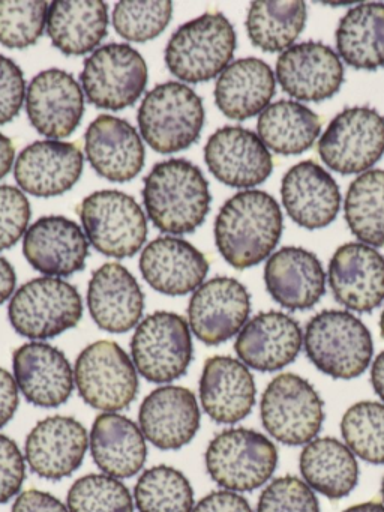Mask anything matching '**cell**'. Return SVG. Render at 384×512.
Returning <instances> with one entry per match:
<instances>
[{
    "label": "cell",
    "mask_w": 384,
    "mask_h": 512,
    "mask_svg": "<svg viewBox=\"0 0 384 512\" xmlns=\"http://www.w3.org/2000/svg\"><path fill=\"white\" fill-rule=\"evenodd\" d=\"M282 212L270 194L245 190L219 209L215 244L222 259L234 269H248L269 259L282 235Z\"/></svg>",
    "instance_id": "6da1fadb"
},
{
    "label": "cell",
    "mask_w": 384,
    "mask_h": 512,
    "mask_svg": "<svg viewBox=\"0 0 384 512\" xmlns=\"http://www.w3.org/2000/svg\"><path fill=\"white\" fill-rule=\"evenodd\" d=\"M144 208L156 229L170 235L195 232L210 212L209 182L191 161L155 164L144 178Z\"/></svg>",
    "instance_id": "7a4b0ae2"
},
{
    "label": "cell",
    "mask_w": 384,
    "mask_h": 512,
    "mask_svg": "<svg viewBox=\"0 0 384 512\" xmlns=\"http://www.w3.org/2000/svg\"><path fill=\"white\" fill-rule=\"evenodd\" d=\"M303 343L309 361L332 379L362 376L374 355L371 332L348 311L315 314L306 325Z\"/></svg>",
    "instance_id": "3957f363"
},
{
    "label": "cell",
    "mask_w": 384,
    "mask_h": 512,
    "mask_svg": "<svg viewBox=\"0 0 384 512\" xmlns=\"http://www.w3.org/2000/svg\"><path fill=\"white\" fill-rule=\"evenodd\" d=\"M236 43V31L230 20L221 13H206L171 35L165 49V64L182 82H209L230 65Z\"/></svg>",
    "instance_id": "277c9868"
},
{
    "label": "cell",
    "mask_w": 384,
    "mask_h": 512,
    "mask_svg": "<svg viewBox=\"0 0 384 512\" xmlns=\"http://www.w3.org/2000/svg\"><path fill=\"white\" fill-rule=\"evenodd\" d=\"M138 128L158 154L185 151L200 139L204 125L203 100L189 86L167 82L147 92L138 109Z\"/></svg>",
    "instance_id": "5b68a950"
},
{
    "label": "cell",
    "mask_w": 384,
    "mask_h": 512,
    "mask_svg": "<svg viewBox=\"0 0 384 512\" xmlns=\"http://www.w3.org/2000/svg\"><path fill=\"white\" fill-rule=\"evenodd\" d=\"M83 316V301L72 284L56 277L27 281L12 295L9 322L21 337L48 340L75 328Z\"/></svg>",
    "instance_id": "8992f818"
},
{
    "label": "cell",
    "mask_w": 384,
    "mask_h": 512,
    "mask_svg": "<svg viewBox=\"0 0 384 512\" xmlns=\"http://www.w3.org/2000/svg\"><path fill=\"white\" fill-rule=\"evenodd\" d=\"M210 478L230 491H252L272 478L278 449L264 434L249 428H230L216 434L206 449Z\"/></svg>",
    "instance_id": "52a82bcc"
},
{
    "label": "cell",
    "mask_w": 384,
    "mask_h": 512,
    "mask_svg": "<svg viewBox=\"0 0 384 512\" xmlns=\"http://www.w3.org/2000/svg\"><path fill=\"white\" fill-rule=\"evenodd\" d=\"M86 238L99 253L114 259L135 256L147 238V220L137 200L122 191L90 194L78 208Z\"/></svg>",
    "instance_id": "ba28073f"
},
{
    "label": "cell",
    "mask_w": 384,
    "mask_h": 512,
    "mask_svg": "<svg viewBox=\"0 0 384 512\" xmlns=\"http://www.w3.org/2000/svg\"><path fill=\"white\" fill-rule=\"evenodd\" d=\"M260 415L273 439L288 446L306 445L320 433L324 404L308 380L282 373L264 389Z\"/></svg>",
    "instance_id": "9c48e42d"
},
{
    "label": "cell",
    "mask_w": 384,
    "mask_h": 512,
    "mask_svg": "<svg viewBox=\"0 0 384 512\" xmlns=\"http://www.w3.org/2000/svg\"><path fill=\"white\" fill-rule=\"evenodd\" d=\"M74 382L84 403L102 412H119L137 397L138 374L125 350L113 341H96L75 361Z\"/></svg>",
    "instance_id": "30bf717a"
},
{
    "label": "cell",
    "mask_w": 384,
    "mask_h": 512,
    "mask_svg": "<svg viewBox=\"0 0 384 512\" xmlns=\"http://www.w3.org/2000/svg\"><path fill=\"white\" fill-rule=\"evenodd\" d=\"M189 323L170 311H156L138 323L131 340L132 362L152 383H168L188 371L192 361Z\"/></svg>",
    "instance_id": "8fae6325"
},
{
    "label": "cell",
    "mask_w": 384,
    "mask_h": 512,
    "mask_svg": "<svg viewBox=\"0 0 384 512\" xmlns=\"http://www.w3.org/2000/svg\"><path fill=\"white\" fill-rule=\"evenodd\" d=\"M321 161L339 175H362L384 155V118L368 106L342 110L318 142Z\"/></svg>",
    "instance_id": "7c38bea8"
},
{
    "label": "cell",
    "mask_w": 384,
    "mask_h": 512,
    "mask_svg": "<svg viewBox=\"0 0 384 512\" xmlns=\"http://www.w3.org/2000/svg\"><path fill=\"white\" fill-rule=\"evenodd\" d=\"M80 80L90 104L117 112L137 103L146 89V61L129 44H107L84 61Z\"/></svg>",
    "instance_id": "4fadbf2b"
},
{
    "label": "cell",
    "mask_w": 384,
    "mask_h": 512,
    "mask_svg": "<svg viewBox=\"0 0 384 512\" xmlns=\"http://www.w3.org/2000/svg\"><path fill=\"white\" fill-rule=\"evenodd\" d=\"M251 313V296L240 281L216 277L201 284L188 307L189 328L207 346H218L242 331Z\"/></svg>",
    "instance_id": "5bb4252c"
},
{
    "label": "cell",
    "mask_w": 384,
    "mask_h": 512,
    "mask_svg": "<svg viewBox=\"0 0 384 512\" xmlns=\"http://www.w3.org/2000/svg\"><path fill=\"white\" fill-rule=\"evenodd\" d=\"M209 172L231 188H254L272 175L273 161L260 137L242 127L216 130L204 146Z\"/></svg>",
    "instance_id": "9a60e30c"
},
{
    "label": "cell",
    "mask_w": 384,
    "mask_h": 512,
    "mask_svg": "<svg viewBox=\"0 0 384 512\" xmlns=\"http://www.w3.org/2000/svg\"><path fill=\"white\" fill-rule=\"evenodd\" d=\"M276 79L294 100L321 103L338 94L344 82L339 56L326 44L306 41L281 53Z\"/></svg>",
    "instance_id": "2e32d148"
},
{
    "label": "cell",
    "mask_w": 384,
    "mask_h": 512,
    "mask_svg": "<svg viewBox=\"0 0 384 512\" xmlns=\"http://www.w3.org/2000/svg\"><path fill=\"white\" fill-rule=\"evenodd\" d=\"M26 110L30 124L39 134L53 140L66 139L83 118V91L74 76L51 68L30 82Z\"/></svg>",
    "instance_id": "e0dca14e"
},
{
    "label": "cell",
    "mask_w": 384,
    "mask_h": 512,
    "mask_svg": "<svg viewBox=\"0 0 384 512\" xmlns=\"http://www.w3.org/2000/svg\"><path fill=\"white\" fill-rule=\"evenodd\" d=\"M329 284L342 307L371 313L384 302V257L362 242H348L333 253Z\"/></svg>",
    "instance_id": "ac0fdd59"
},
{
    "label": "cell",
    "mask_w": 384,
    "mask_h": 512,
    "mask_svg": "<svg viewBox=\"0 0 384 512\" xmlns=\"http://www.w3.org/2000/svg\"><path fill=\"white\" fill-rule=\"evenodd\" d=\"M23 254L30 266L41 274L69 277L86 266L89 241L75 221L62 215H48L27 229Z\"/></svg>",
    "instance_id": "d6986e66"
},
{
    "label": "cell",
    "mask_w": 384,
    "mask_h": 512,
    "mask_svg": "<svg viewBox=\"0 0 384 512\" xmlns=\"http://www.w3.org/2000/svg\"><path fill=\"white\" fill-rule=\"evenodd\" d=\"M89 446L86 428L71 416H48L30 431L24 457L35 475L59 481L83 463Z\"/></svg>",
    "instance_id": "ffe728a7"
},
{
    "label": "cell",
    "mask_w": 384,
    "mask_h": 512,
    "mask_svg": "<svg viewBox=\"0 0 384 512\" xmlns=\"http://www.w3.org/2000/svg\"><path fill=\"white\" fill-rule=\"evenodd\" d=\"M83 166V152L75 143L39 140L20 152L14 176L21 190L48 199L71 190L80 179Z\"/></svg>",
    "instance_id": "44dd1931"
},
{
    "label": "cell",
    "mask_w": 384,
    "mask_h": 512,
    "mask_svg": "<svg viewBox=\"0 0 384 512\" xmlns=\"http://www.w3.org/2000/svg\"><path fill=\"white\" fill-rule=\"evenodd\" d=\"M201 412L191 389L167 385L153 389L140 406L138 422L146 440L162 451L188 445L200 430Z\"/></svg>",
    "instance_id": "7402d4cb"
},
{
    "label": "cell",
    "mask_w": 384,
    "mask_h": 512,
    "mask_svg": "<svg viewBox=\"0 0 384 512\" xmlns=\"http://www.w3.org/2000/svg\"><path fill=\"white\" fill-rule=\"evenodd\" d=\"M15 382L29 403L45 409L62 406L74 389V371L62 350L47 343H26L12 356Z\"/></svg>",
    "instance_id": "603a6c76"
},
{
    "label": "cell",
    "mask_w": 384,
    "mask_h": 512,
    "mask_svg": "<svg viewBox=\"0 0 384 512\" xmlns=\"http://www.w3.org/2000/svg\"><path fill=\"white\" fill-rule=\"evenodd\" d=\"M302 346V329L293 317L281 311H266L246 322L234 350L246 367L272 373L291 364Z\"/></svg>",
    "instance_id": "cb8c5ba5"
},
{
    "label": "cell",
    "mask_w": 384,
    "mask_h": 512,
    "mask_svg": "<svg viewBox=\"0 0 384 512\" xmlns=\"http://www.w3.org/2000/svg\"><path fill=\"white\" fill-rule=\"evenodd\" d=\"M281 197L288 217L308 230L329 226L341 208L338 184L315 161H302L285 173Z\"/></svg>",
    "instance_id": "d4e9b609"
},
{
    "label": "cell",
    "mask_w": 384,
    "mask_h": 512,
    "mask_svg": "<svg viewBox=\"0 0 384 512\" xmlns=\"http://www.w3.org/2000/svg\"><path fill=\"white\" fill-rule=\"evenodd\" d=\"M87 307L93 322L102 331L123 334L140 322L144 311V293L125 266L105 263L90 278Z\"/></svg>",
    "instance_id": "484cf974"
},
{
    "label": "cell",
    "mask_w": 384,
    "mask_h": 512,
    "mask_svg": "<svg viewBox=\"0 0 384 512\" xmlns=\"http://www.w3.org/2000/svg\"><path fill=\"white\" fill-rule=\"evenodd\" d=\"M87 160L101 178L111 182L132 181L143 170L144 146L138 131L125 119L101 115L84 134Z\"/></svg>",
    "instance_id": "4316f807"
},
{
    "label": "cell",
    "mask_w": 384,
    "mask_h": 512,
    "mask_svg": "<svg viewBox=\"0 0 384 512\" xmlns=\"http://www.w3.org/2000/svg\"><path fill=\"white\" fill-rule=\"evenodd\" d=\"M146 283L167 296L195 292L209 272L206 256L185 239L161 236L147 244L140 257Z\"/></svg>",
    "instance_id": "83f0119b"
},
{
    "label": "cell",
    "mask_w": 384,
    "mask_h": 512,
    "mask_svg": "<svg viewBox=\"0 0 384 512\" xmlns=\"http://www.w3.org/2000/svg\"><path fill=\"white\" fill-rule=\"evenodd\" d=\"M264 284L281 307L291 311L309 310L326 293V272L311 251L284 247L267 260Z\"/></svg>",
    "instance_id": "f1b7e54d"
},
{
    "label": "cell",
    "mask_w": 384,
    "mask_h": 512,
    "mask_svg": "<svg viewBox=\"0 0 384 512\" xmlns=\"http://www.w3.org/2000/svg\"><path fill=\"white\" fill-rule=\"evenodd\" d=\"M254 376L239 359L212 356L204 362L200 377V401L204 412L218 424L243 421L255 404Z\"/></svg>",
    "instance_id": "f546056e"
},
{
    "label": "cell",
    "mask_w": 384,
    "mask_h": 512,
    "mask_svg": "<svg viewBox=\"0 0 384 512\" xmlns=\"http://www.w3.org/2000/svg\"><path fill=\"white\" fill-rule=\"evenodd\" d=\"M90 454L105 475L132 478L146 463V437L126 416L101 413L90 430Z\"/></svg>",
    "instance_id": "4dcf8cb0"
},
{
    "label": "cell",
    "mask_w": 384,
    "mask_h": 512,
    "mask_svg": "<svg viewBox=\"0 0 384 512\" xmlns=\"http://www.w3.org/2000/svg\"><path fill=\"white\" fill-rule=\"evenodd\" d=\"M272 68L257 58L239 59L228 65L216 80L215 104L222 115L246 121L261 115L275 95Z\"/></svg>",
    "instance_id": "1f68e13d"
},
{
    "label": "cell",
    "mask_w": 384,
    "mask_h": 512,
    "mask_svg": "<svg viewBox=\"0 0 384 512\" xmlns=\"http://www.w3.org/2000/svg\"><path fill=\"white\" fill-rule=\"evenodd\" d=\"M108 7L102 0H56L48 8L51 43L66 56L92 52L107 37Z\"/></svg>",
    "instance_id": "d6a6232c"
},
{
    "label": "cell",
    "mask_w": 384,
    "mask_h": 512,
    "mask_svg": "<svg viewBox=\"0 0 384 512\" xmlns=\"http://www.w3.org/2000/svg\"><path fill=\"white\" fill-rule=\"evenodd\" d=\"M299 467L306 484L327 499L348 496L359 481L356 455L333 437H320L306 443Z\"/></svg>",
    "instance_id": "836d02e7"
},
{
    "label": "cell",
    "mask_w": 384,
    "mask_h": 512,
    "mask_svg": "<svg viewBox=\"0 0 384 512\" xmlns=\"http://www.w3.org/2000/svg\"><path fill=\"white\" fill-rule=\"evenodd\" d=\"M336 49L356 70L384 67V4L369 2L348 10L336 29Z\"/></svg>",
    "instance_id": "e575fe53"
},
{
    "label": "cell",
    "mask_w": 384,
    "mask_h": 512,
    "mask_svg": "<svg viewBox=\"0 0 384 512\" xmlns=\"http://www.w3.org/2000/svg\"><path fill=\"white\" fill-rule=\"evenodd\" d=\"M258 137L279 155H299L320 136L321 122L309 107L291 100L269 104L257 122Z\"/></svg>",
    "instance_id": "d590c367"
},
{
    "label": "cell",
    "mask_w": 384,
    "mask_h": 512,
    "mask_svg": "<svg viewBox=\"0 0 384 512\" xmlns=\"http://www.w3.org/2000/svg\"><path fill=\"white\" fill-rule=\"evenodd\" d=\"M306 19L308 10L300 0H257L249 8L246 32L251 43L263 52H285L302 34Z\"/></svg>",
    "instance_id": "8d00e7d4"
},
{
    "label": "cell",
    "mask_w": 384,
    "mask_h": 512,
    "mask_svg": "<svg viewBox=\"0 0 384 512\" xmlns=\"http://www.w3.org/2000/svg\"><path fill=\"white\" fill-rule=\"evenodd\" d=\"M344 212L348 229L362 244L384 247V170H369L351 182Z\"/></svg>",
    "instance_id": "74e56055"
},
{
    "label": "cell",
    "mask_w": 384,
    "mask_h": 512,
    "mask_svg": "<svg viewBox=\"0 0 384 512\" xmlns=\"http://www.w3.org/2000/svg\"><path fill=\"white\" fill-rule=\"evenodd\" d=\"M134 500L138 512H192L194 490L180 470L162 464L141 473Z\"/></svg>",
    "instance_id": "f35d334b"
},
{
    "label": "cell",
    "mask_w": 384,
    "mask_h": 512,
    "mask_svg": "<svg viewBox=\"0 0 384 512\" xmlns=\"http://www.w3.org/2000/svg\"><path fill=\"white\" fill-rule=\"evenodd\" d=\"M341 434L345 445L357 457L372 464H384V404L359 401L342 416Z\"/></svg>",
    "instance_id": "ab89813d"
},
{
    "label": "cell",
    "mask_w": 384,
    "mask_h": 512,
    "mask_svg": "<svg viewBox=\"0 0 384 512\" xmlns=\"http://www.w3.org/2000/svg\"><path fill=\"white\" fill-rule=\"evenodd\" d=\"M66 505L69 512H134L126 485L105 473L77 479L69 488Z\"/></svg>",
    "instance_id": "60d3db41"
},
{
    "label": "cell",
    "mask_w": 384,
    "mask_h": 512,
    "mask_svg": "<svg viewBox=\"0 0 384 512\" xmlns=\"http://www.w3.org/2000/svg\"><path fill=\"white\" fill-rule=\"evenodd\" d=\"M44 0H0V44L6 49L35 46L47 25Z\"/></svg>",
    "instance_id": "b9f144b4"
},
{
    "label": "cell",
    "mask_w": 384,
    "mask_h": 512,
    "mask_svg": "<svg viewBox=\"0 0 384 512\" xmlns=\"http://www.w3.org/2000/svg\"><path fill=\"white\" fill-rule=\"evenodd\" d=\"M173 16V4L161 2H129L122 0L114 7L113 28L117 35L131 43H147L162 34Z\"/></svg>",
    "instance_id": "7bdbcfd3"
},
{
    "label": "cell",
    "mask_w": 384,
    "mask_h": 512,
    "mask_svg": "<svg viewBox=\"0 0 384 512\" xmlns=\"http://www.w3.org/2000/svg\"><path fill=\"white\" fill-rule=\"evenodd\" d=\"M257 512H320V503L305 481L297 476H281L264 488Z\"/></svg>",
    "instance_id": "ee69618b"
},
{
    "label": "cell",
    "mask_w": 384,
    "mask_h": 512,
    "mask_svg": "<svg viewBox=\"0 0 384 512\" xmlns=\"http://www.w3.org/2000/svg\"><path fill=\"white\" fill-rule=\"evenodd\" d=\"M30 215L32 209L23 191L0 185V251L9 250L24 238Z\"/></svg>",
    "instance_id": "f6af8a7d"
},
{
    "label": "cell",
    "mask_w": 384,
    "mask_h": 512,
    "mask_svg": "<svg viewBox=\"0 0 384 512\" xmlns=\"http://www.w3.org/2000/svg\"><path fill=\"white\" fill-rule=\"evenodd\" d=\"M24 94L23 71L12 59L0 55V125L8 124L20 115Z\"/></svg>",
    "instance_id": "bcb514c9"
},
{
    "label": "cell",
    "mask_w": 384,
    "mask_h": 512,
    "mask_svg": "<svg viewBox=\"0 0 384 512\" xmlns=\"http://www.w3.org/2000/svg\"><path fill=\"white\" fill-rule=\"evenodd\" d=\"M26 458L11 437L0 434V505L9 502L21 490L26 478Z\"/></svg>",
    "instance_id": "7dc6e473"
},
{
    "label": "cell",
    "mask_w": 384,
    "mask_h": 512,
    "mask_svg": "<svg viewBox=\"0 0 384 512\" xmlns=\"http://www.w3.org/2000/svg\"><path fill=\"white\" fill-rule=\"evenodd\" d=\"M192 512H252V508L236 491L219 490L204 496Z\"/></svg>",
    "instance_id": "c3c4849f"
},
{
    "label": "cell",
    "mask_w": 384,
    "mask_h": 512,
    "mask_svg": "<svg viewBox=\"0 0 384 512\" xmlns=\"http://www.w3.org/2000/svg\"><path fill=\"white\" fill-rule=\"evenodd\" d=\"M11 512H69V509L47 491L27 490L15 499Z\"/></svg>",
    "instance_id": "681fc988"
},
{
    "label": "cell",
    "mask_w": 384,
    "mask_h": 512,
    "mask_svg": "<svg viewBox=\"0 0 384 512\" xmlns=\"http://www.w3.org/2000/svg\"><path fill=\"white\" fill-rule=\"evenodd\" d=\"M18 386L15 377L0 367V428L14 418L18 409Z\"/></svg>",
    "instance_id": "f907efd6"
},
{
    "label": "cell",
    "mask_w": 384,
    "mask_h": 512,
    "mask_svg": "<svg viewBox=\"0 0 384 512\" xmlns=\"http://www.w3.org/2000/svg\"><path fill=\"white\" fill-rule=\"evenodd\" d=\"M15 284H17V275L11 263L0 256V305L5 304L12 295H14Z\"/></svg>",
    "instance_id": "816d5d0a"
},
{
    "label": "cell",
    "mask_w": 384,
    "mask_h": 512,
    "mask_svg": "<svg viewBox=\"0 0 384 512\" xmlns=\"http://www.w3.org/2000/svg\"><path fill=\"white\" fill-rule=\"evenodd\" d=\"M14 158L15 149L11 139L0 133V181L11 172Z\"/></svg>",
    "instance_id": "f5cc1de1"
},
{
    "label": "cell",
    "mask_w": 384,
    "mask_h": 512,
    "mask_svg": "<svg viewBox=\"0 0 384 512\" xmlns=\"http://www.w3.org/2000/svg\"><path fill=\"white\" fill-rule=\"evenodd\" d=\"M371 383L375 394L383 400L384 404V352H381L372 362Z\"/></svg>",
    "instance_id": "db71d44e"
},
{
    "label": "cell",
    "mask_w": 384,
    "mask_h": 512,
    "mask_svg": "<svg viewBox=\"0 0 384 512\" xmlns=\"http://www.w3.org/2000/svg\"><path fill=\"white\" fill-rule=\"evenodd\" d=\"M344 512H384V505L378 502L359 503V505L350 506Z\"/></svg>",
    "instance_id": "11a10c76"
},
{
    "label": "cell",
    "mask_w": 384,
    "mask_h": 512,
    "mask_svg": "<svg viewBox=\"0 0 384 512\" xmlns=\"http://www.w3.org/2000/svg\"><path fill=\"white\" fill-rule=\"evenodd\" d=\"M380 331H381V337L384 338V310H383V313H381V317H380Z\"/></svg>",
    "instance_id": "9f6ffc18"
},
{
    "label": "cell",
    "mask_w": 384,
    "mask_h": 512,
    "mask_svg": "<svg viewBox=\"0 0 384 512\" xmlns=\"http://www.w3.org/2000/svg\"><path fill=\"white\" fill-rule=\"evenodd\" d=\"M381 499H383V505H384V478H383V481H381Z\"/></svg>",
    "instance_id": "6f0895ef"
}]
</instances>
